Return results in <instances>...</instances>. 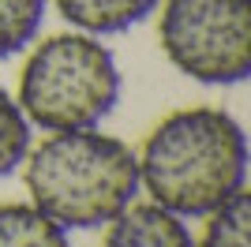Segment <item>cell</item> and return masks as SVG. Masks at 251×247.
I'll use <instances>...</instances> for the list:
<instances>
[{
  "mask_svg": "<svg viewBox=\"0 0 251 247\" xmlns=\"http://www.w3.org/2000/svg\"><path fill=\"white\" fill-rule=\"evenodd\" d=\"M248 225H251V198L248 191H236L229 202L206 214L202 244L195 247H248Z\"/></svg>",
  "mask_w": 251,
  "mask_h": 247,
  "instance_id": "9c48e42d",
  "label": "cell"
},
{
  "mask_svg": "<svg viewBox=\"0 0 251 247\" xmlns=\"http://www.w3.org/2000/svg\"><path fill=\"white\" fill-rule=\"evenodd\" d=\"M101 247H195V236L184 225V217H176L165 206L131 202L109 221Z\"/></svg>",
  "mask_w": 251,
  "mask_h": 247,
  "instance_id": "5b68a950",
  "label": "cell"
},
{
  "mask_svg": "<svg viewBox=\"0 0 251 247\" xmlns=\"http://www.w3.org/2000/svg\"><path fill=\"white\" fill-rule=\"evenodd\" d=\"M23 165L30 202L60 228H101L139 195V154L98 127L52 131Z\"/></svg>",
  "mask_w": 251,
  "mask_h": 247,
  "instance_id": "7a4b0ae2",
  "label": "cell"
},
{
  "mask_svg": "<svg viewBox=\"0 0 251 247\" xmlns=\"http://www.w3.org/2000/svg\"><path fill=\"white\" fill-rule=\"evenodd\" d=\"M0 247H72V240H68V228L45 217L34 202H4Z\"/></svg>",
  "mask_w": 251,
  "mask_h": 247,
  "instance_id": "52a82bcc",
  "label": "cell"
},
{
  "mask_svg": "<svg viewBox=\"0 0 251 247\" xmlns=\"http://www.w3.org/2000/svg\"><path fill=\"white\" fill-rule=\"evenodd\" d=\"M49 0H0V60L23 52L38 38Z\"/></svg>",
  "mask_w": 251,
  "mask_h": 247,
  "instance_id": "ba28073f",
  "label": "cell"
},
{
  "mask_svg": "<svg viewBox=\"0 0 251 247\" xmlns=\"http://www.w3.org/2000/svg\"><path fill=\"white\" fill-rule=\"evenodd\" d=\"M19 109L45 131L98 127L120 101V68L109 45L72 30L38 41L19 75Z\"/></svg>",
  "mask_w": 251,
  "mask_h": 247,
  "instance_id": "3957f363",
  "label": "cell"
},
{
  "mask_svg": "<svg viewBox=\"0 0 251 247\" xmlns=\"http://www.w3.org/2000/svg\"><path fill=\"white\" fill-rule=\"evenodd\" d=\"M248 184V135L214 105L176 109L139 150V187L176 217H206Z\"/></svg>",
  "mask_w": 251,
  "mask_h": 247,
  "instance_id": "6da1fadb",
  "label": "cell"
},
{
  "mask_svg": "<svg viewBox=\"0 0 251 247\" xmlns=\"http://www.w3.org/2000/svg\"><path fill=\"white\" fill-rule=\"evenodd\" d=\"M157 38L180 75L236 86L251 75V0H165Z\"/></svg>",
  "mask_w": 251,
  "mask_h": 247,
  "instance_id": "277c9868",
  "label": "cell"
},
{
  "mask_svg": "<svg viewBox=\"0 0 251 247\" xmlns=\"http://www.w3.org/2000/svg\"><path fill=\"white\" fill-rule=\"evenodd\" d=\"M30 150V120L23 116L19 101L0 86V180L11 176Z\"/></svg>",
  "mask_w": 251,
  "mask_h": 247,
  "instance_id": "30bf717a",
  "label": "cell"
},
{
  "mask_svg": "<svg viewBox=\"0 0 251 247\" xmlns=\"http://www.w3.org/2000/svg\"><path fill=\"white\" fill-rule=\"evenodd\" d=\"M56 11L83 34H124L157 11L161 0H52Z\"/></svg>",
  "mask_w": 251,
  "mask_h": 247,
  "instance_id": "8992f818",
  "label": "cell"
}]
</instances>
